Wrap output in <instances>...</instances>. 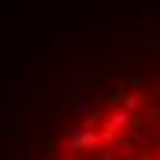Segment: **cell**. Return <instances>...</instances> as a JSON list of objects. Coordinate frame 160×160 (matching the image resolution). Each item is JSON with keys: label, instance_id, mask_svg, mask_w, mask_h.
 <instances>
[{"label": "cell", "instance_id": "1", "mask_svg": "<svg viewBox=\"0 0 160 160\" xmlns=\"http://www.w3.org/2000/svg\"><path fill=\"white\" fill-rule=\"evenodd\" d=\"M97 123H101V130L112 138V142H119V138H127L138 123H145L142 116H134V112H127L123 104H112L108 112H97Z\"/></svg>", "mask_w": 160, "mask_h": 160}, {"label": "cell", "instance_id": "2", "mask_svg": "<svg viewBox=\"0 0 160 160\" xmlns=\"http://www.w3.org/2000/svg\"><path fill=\"white\" fill-rule=\"evenodd\" d=\"M116 104H123L127 112H138V108L145 104V93H119V97H116Z\"/></svg>", "mask_w": 160, "mask_h": 160}, {"label": "cell", "instance_id": "3", "mask_svg": "<svg viewBox=\"0 0 160 160\" xmlns=\"http://www.w3.org/2000/svg\"><path fill=\"white\" fill-rule=\"evenodd\" d=\"M153 153H157V157H160V145H157V149H153Z\"/></svg>", "mask_w": 160, "mask_h": 160}]
</instances>
